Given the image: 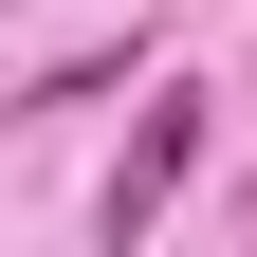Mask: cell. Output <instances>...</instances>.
Listing matches in <instances>:
<instances>
[{"mask_svg":"<svg viewBox=\"0 0 257 257\" xmlns=\"http://www.w3.org/2000/svg\"><path fill=\"white\" fill-rule=\"evenodd\" d=\"M128 55H147V37H92V55H55V74L19 92V110H92V92H128Z\"/></svg>","mask_w":257,"mask_h":257,"instance_id":"7a4b0ae2","label":"cell"},{"mask_svg":"<svg viewBox=\"0 0 257 257\" xmlns=\"http://www.w3.org/2000/svg\"><path fill=\"white\" fill-rule=\"evenodd\" d=\"M202 128H220V92H147V128H128V166H110V202H92V239H147V220L184 202V166H202Z\"/></svg>","mask_w":257,"mask_h":257,"instance_id":"6da1fadb","label":"cell"}]
</instances>
